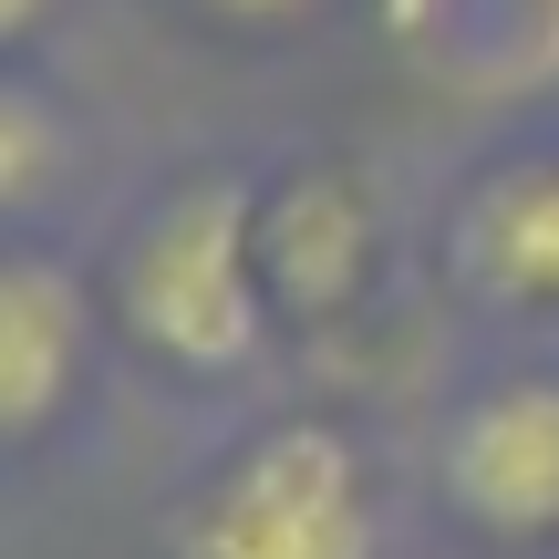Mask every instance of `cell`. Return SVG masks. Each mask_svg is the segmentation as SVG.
<instances>
[{"label": "cell", "instance_id": "obj_7", "mask_svg": "<svg viewBox=\"0 0 559 559\" xmlns=\"http://www.w3.org/2000/svg\"><path fill=\"white\" fill-rule=\"evenodd\" d=\"M383 41L425 94L519 104L559 83V0H383Z\"/></svg>", "mask_w": 559, "mask_h": 559}, {"label": "cell", "instance_id": "obj_2", "mask_svg": "<svg viewBox=\"0 0 559 559\" xmlns=\"http://www.w3.org/2000/svg\"><path fill=\"white\" fill-rule=\"evenodd\" d=\"M156 559H383V487L353 425L270 415L166 498Z\"/></svg>", "mask_w": 559, "mask_h": 559}, {"label": "cell", "instance_id": "obj_10", "mask_svg": "<svg viewBox=\"0 0 559 559\" xmlns=\"http://www.w3.org/2000/svg\"><path fill=\"white\" fill-rule=\"evenodd\" d=\"M41 32H52V0H0V41L11 52H32Z\"/></svg>", "mask_w": 559, "mask_h": 559}, {"label": "cell", "instance_id": "obj_8", "mask_svg": "<svg viewBox=\"0 0 559 559\" xmlns=\"http://www.w3.org/2000/svg\"><path fill=\"white\" fill-rule=\"evenodd\" d=\"M73 166H83V135L62 124V104L11 62V73H0V207H11V218H41Z\"/></svg>", "mask_w": 559, "mask_h": 559}, {"label": "cell", "instance_id": "obj_6", "mask_svg": "<svg viewBox=\"0 0 559 559\" xmlns=\"http://www.w3.org/2000/svg\"><path fill=\"white\" fill-rule=\"evenodd\" d=\"M104 332H115L104 321V290L73 260H52L32 239L0 249V436L21 456L73 415V394L94 383V342Z\"/></svg>", "mask_w": 559, "mask_h": 559}, {"label": "cell", "instance_id": "obj_3", "mask_svg": "<svg viewBox=\"0 0 559 559\" xmlns=\"http://www.w3.org/2000/svg\"><path fill=\"white\" fill-rule=\"evenodd\" d=\"M383 198L353 156H290L260 177V290L280 342H342L383 300Z\"/></svg>", "mask_w": 559, "mask_h": 559}, {"label": "cell", "instance_id": "obj_1", "mask_svg": "<svg viewBox=\"0 0 559 559\" xmlns=\"http://www.w3.org/2000/svg\"><path fill=\"white\" fill-rule=\"evenodd\" d=\"M104 321L135 362L177 383H239L280 353V321L260 290V177L187 166L115 228L94 270Z\"/></svg>", "mask_w": 559, "mask_h": 559}, {"label": "cell", "instance_id": "obj_9", "mask_svg": "<svg viewBox=\"0 0 559 559\" xmlns=\"http://www.w3.org/2000/svg\"><path fill=\"white\" fill-rule=\"evenodd\" d=\"M177 11L218 41H290V32H311L321 0H177Z\"/></svg>", "mask_w": 559, "mask_h": 559}, {"label": "cell", "instance_id": "obj_4", "mask_svg": "<svg viewBox=\"0 0 559 559\" xmlns=\"http://www.w3.org/2000/svg\"><path fill=\"white\" fill-rule=\"evenodd\" d=\"M436 508L487 549H559V373H498L445 404Z\"/></svg>", "mask_w": 559, "mask_h": 559}, {"label": "cell", "instance_id": "obj_5", "mask_svg": "<svg viewBox=\"0 0 559 559\" xmlns=\"http://www.w3.org/2000/svg\"><path fill=\"white\" fill-rule=\"evenodd\" d=\"M436 270L466 311L549 332L559 321V145H508V156L466 166L445 198Z\"/></svg>", "mask_w": 559, "mask_h": 559}]
</instances>
